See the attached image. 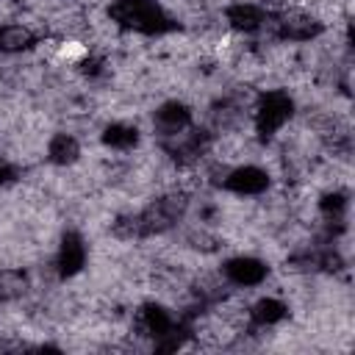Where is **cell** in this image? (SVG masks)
<instances>
[{
  "label": "cell",
  "instance_id": "6da1fadb",
  "mask_svg": "<svg viewBox=\"0 0 355 355\" xmlns=\"http://www.w3.org/2000/svg\"><path fill=\"white\" fill-rule=\"evenodd\" d=\"M189 211V197L183 191H169L147 202L141 211L133 214H119L111 222V233L122 241H139L150 236H161L172 230Z\"/></svg>",
  "mask_w": 355,
  "mask_h": 355
},
{
  "label": "cell",
  "instance_id": "7a4b0ae2",
  "mask_svg": "<svg viewBox=\"0 0 355 355\" xmlns=\"http://www.w3.org/2000/svg\"><path fill=\"white\" fill-rule=\"evenodd\" d=\"M108 19L116 28H125L141 36H164L180 28V22L169 17L164 6H158L155 0H111Z\"/></svg>",
  "mask_w": 355,
  "mask_h": 355
},
{
  "label": "cell",
  "instance_id": "3957f363",
  "mask_svg": "<svg viewBox=\"0 0 355 355\" xmlns=\"http://www.w3.org/2000/svg\"><path fill=\"white\" fill-rule=\"evenodd\" d=\"M291 116H294V97L286 89H269L255 97L252 128L261 141H272Z\"/></svg>",
  "mask_w": 355,
  "mask_h": 355
},
{
  "label": "cell",
  "instance_id": "277c9868",
  "mask_svg": "<svg viewBox=\"0 0 355 355\" xmlns=\"http://www.w3.org/2000/svg\"><path fill=\"white\" fill-rule=\"evenodd\" d=\"M272 39L277 42H313L316 36H322L324 31V22L311 14V11H302V8H283L277 14L269 11L266 17V25H263Z\"/></svg>",
  "mask_w": 355,
  "mask_h": 355
},
{
  "label": "cell",
  "instance_id": "5b68a950",
  "mask_svg": "<svg viewBox=\"0 0 355 355\" xmlns=\"http://www.w3.org/2000/svg\"><path fill=\"white\" fill-rule=\"evenodd\" d=\"M180 324H183V319H175L172 311L164 308L161 302H144L133 313V333L141 338H150L153 344L161 341L164 336L175 333Z\"/></svg>",
  "mask_w": 355,
  "mask_h": 355
},
{
  "label": "cell",
  "instance_id": "8992f818",
  "mask_svg": "<svg viewBox=\"0 0 355 355\" xmlns=\"http://www.w3.org/2000/svg\"><path fill=\"white\" fill-rule=\"evenodd\" d=\"M272 178L263 166H255V164H241V166H233L222 175L219 186L230 194H239V197H258L269 189Z\"/></svg>",
  "mask_w": 355,
  "mask_h": 355
},
{
  "label": "cell",
  "instance_id": "52a82bcc",
  "mask_svg": "<svg viewBox=\"0 0 355 355\" xmlns=\"http://www.w3.org/2000/svg\"><path fill=\"white\" fill-rule=\"evenodd\" d=\"M222 277L236 288H255L269 277V266L255 255H236L222 263Z\"/></svg>",
  "mask_w": 355,
  "mask_h": 355
},
{
  "label": "cell",
  "instance_id": "ba28073f",
  "mask_svg": "<svg viewBox=\"0 0 355 355\" xmlns=\"http://www.w3.org/2000/svg\"><path fill=\"white\" fill-rule=\"evenodd\" d=\"M86 258H89V250H86L83 236L78 230H64L58 250H55V275L61 280L80 275L86 266Z\"/></svg>",
  "mask_w": 355,
  "mask_h": 355
},
{
  "label": "cell",
  "instance_id": "9c48e42d",
  "mask_svg": "<svg viewBox=\"0 0 355 355\" xmlns=\"http://www.w3.org/2000/svg\"><path fill=\"white\" fill-rule=\"evenodd\" d=\"M266 17H269V8L258 6V3H250V0H236V3L225 6V22L233 31H239V33H258V31H263Z\"/></svg>",
  "mask_w": 355,
  "mask_h": 355
},
{
  "label": "cell",
  "instance_id": "30bf717a",
  "mask_svg": "<svg viewBox=\"0 0 355 355\" xmlns=\"http://www.w3.org/2000/svg\"><path fill=\"white\" fill-rule=\"evenodd\" d=\"M153 122H155L158 136L169 139L175 133H183L186 128H191V108L186 103H180V100H166V103H161L155 108Z\"/></svg>",
  "mask_w": 355,
  "mask_h": 355
},
{
  "label": "cell",
  "instance_id": "8fae6325",
  "mask_svg": "<svg viewBox=\"0 0 355 355\" xmlns=\"http://www.w3.org/2000/svg\"><path fill=\"white\" fill-rule=\"evenodd\" d=\"M347 208H349V197L347 191L341 189H333V191H324L322 200H319V214L324 219V227H327V236H341L347 230Z\"/></svg>",
  "mask_w": 355,
  "mask_h": 355
},
{
  "label": "cell",
  "instance_id": "7c38bea8",
  "mask_svg": "<svg viewBox=\"0 0 355 355\" xmlns=\"http://www.w3.org/2000/svg\"><path fill=\"white\" fill-rule=\"evenodd\" d=\"M36 44H39V33L33 28L19 25V22L0 25V53L3 55H17V53H25Z\"/></svg>",
  "mask_w": 355,
  "mask_h": 355
},
{
  "label": "cell",
  "instance_id": "4fadbf2b",
  "mask_svg": "<svg viewBox=\"0 0 355 355\" xmlns=\"http://www.w3.org/2000/svg\"><path fill=\"white\" fill-rule=\"evenodd\" d=\"M286 316H288V305L283 300H277V297H261L247 311V319H250L252 327H275Z\"/></svg>",
  "mask_w": 355,
  "mask_h": 355
},
{
  "label": "cell",
  "instance_id": "5bb4252c",
  "mask_svg": "<svg viewBox=\"0 0 355 355\" xmlns=\"http://www.w3.org/2000/svg\"><path fill=\"white\" fill-rule=\"evenodd\" d=\"M80 158V141L72 133H53L47 141V161L55 166H72Z\"/></svg>",
  "mask_w": 355,
  "mask_h": 355
},
{
  "label": "cell",
  "instance_id": "9a60e30c",
  "mask_svg": "<svg viewBox=\"0 0 355 355\" xmlns=\"http://www.w3.org/2000/svg\"><path fill=\"white\" fill-rule=\"evenodd\" d=\"M100 139H103V144H105L108 150L128 153V150H133V147L139 144V128L130 125V122H111V125L103 128Z\"/></svg>",
  "mask_w": 355,
  "mask_h": 355
},
{
  "label": "cell",
  "instance_id": "2e32d148",
  "mask_svg": "<svg viewBox=\"0 0 355 355\" xmlns=\"http://www.w3.org/2000/svg\"><path fill=\"white\" fill-rule=\"evenodd\" d=\"M28 288H31V277L25 269H0V305L22 300Z\"/></svg>",
  "mask_w": 355,
  "mask_h": 355
},
{
  "label": "cell",
  "instance_id": "e0dca14e",
  "mask_svg": "<svg viewBox=\"0 0 355 355\" xmlns=\"http://www.w3.org/2000/svg\"><path fill=\"white\" fill-rule=\"evenodd\" d=\"M17 178H19L17 166H14L8 158H3V155H0V186H11Z\"/></svg>",
  "mask_w": 355,
  "mask_h": 355
}]
</instances>
